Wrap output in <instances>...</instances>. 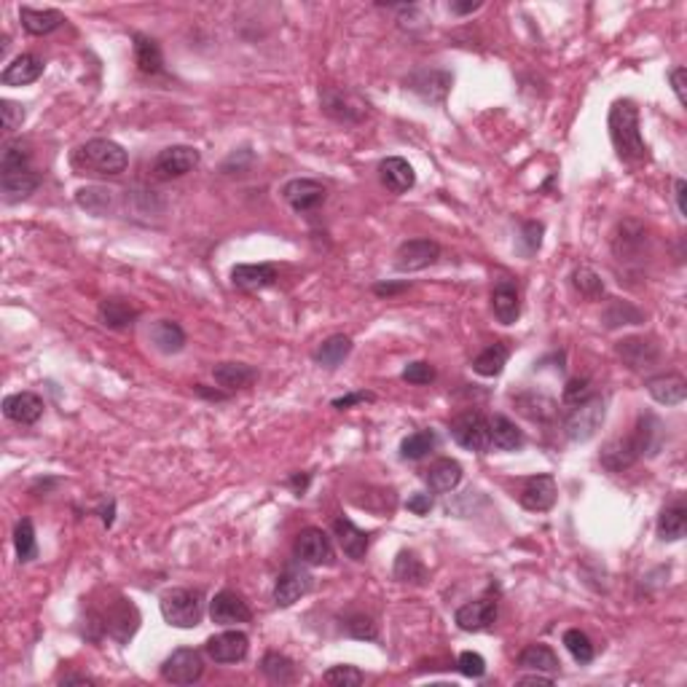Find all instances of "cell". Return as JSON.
Returning <instances> with one entry per match:
<instances>
[{
    "instance_id": "12",
    "label": "cell",
    "mask_w": 687,
    "mask_h": 687,
    "mask_svg": "<svg viewBox=\"0 0 687 687\" xmlns=\"http://www.w3.org/2000/svg\"><path fill=\"white\" fill-rule=\"evenodd\" d=\"M207 655L215 660V663H239L247 658V650H250V639L245 631H237V628H229V631H221L215 636L207 639L205 644Z\"/></svg>"
},
{
    "instance_id": "17",
    "label": "cell",
    "mask_w": 687,
    "mask_h": 687,
    "mask_svg": "<svg viewBox=\"0 0 687 687\" xmlns=\"http://www.w3.org/2000/svg\"><path fill=\"white\" fill-rule=\"evenodd\" d=\"M462 631H488L497 621V602L495 599H475L457 610L454 615Z\"/></svg>"
},
{
    "instance_id": "40",
    "label": "cell",
    "mask_w": 687,
    "mask_h": 687,
    "mask_svg": "<svg viewBox=\"0 0 687 687\" xmlns=\"http://www.w3.org/2000/svg\"><path fill=\"white\" fill-rule=\"evenodd\" d=\"M435 446H438V435H435L433 430H419V433L403 438V443H401V457L409 459V462H419V459H425Z\"/></svg>"
},
{
    "instance_id": "23",
    "label": "cell",
    "mask_w": 687,
    "mask_h": 687,
    "mask_svg": "<svg viewBox=\"0 0 687 687\" xmlns=\"http://www.w3.org/2000/svg\"><path fill=\"white\" fill-rule=\"evenodd\" d=\"M4 414L17 425H35L43 417V401L35 392H17L4 401Z\"/></svg>"
},
{
    "instance_id": "56",
    "label": "cell",
    "mask_w": 687,
    "mask_h": 687,
    "mask_svg": "<svg viewBox=\"0 0 687 687\" xmlns=\"http://www.w3.org/2000/svg\"><path fill=\"white\" fill-rule=\"evenodd\" d=\"M540 234H543V226H540V223H527V226H524L527 253H535V250L540 247Z\"/></svg>"
},
{
    "instance_id": "63",
    "label": "cell",
    "mask_w": 687,
    "mask_h": 687,
    "mask_svg": "<svg viewBox=\"0 0 687 687\" xmlns=\"http://www.w3.org/2000/svg\"><path fill=\"white\" fill-rule=\"evenodd\" d=\"M113 516H116V503L111 500L108 508H103V524H105V527H113Z\"/></svg>"
},
{
    "instance_id": "2",
    "label": "cell",
    "mask_w": 687,
    "mask_h": 687,
    "mask_svg": "<svg viewBox=\"0 0 687 687\" xmlns=\"http://www.w3.org/2000/svg\"><path fill=\"white\" fill-rule=\"evenodd\" d=\"M129 156L127 151L105 137H94L89 143H83L81 148H75L73 153V167L81 175H103V177H116L127 169Z\"/></svg>"
},
{
    "instance_id": "13",
    "label": "cell",
    "mask_w": 687,
    "mask_h": 687,
    "mask_svg": "<svg viewBox=\"0 0 687 687\" xmlns=\"http://www.w3.org/2000/svg\"><path fill=\"white\" fill-rule=\"evenodd\" d=\"M556 495H558V488H556L553 475L543 472V475H532L524 483L519 503H521V508H527L532 513H545L556 505Z\"/></svg>"
},
{
    "instance_id": "6",
    "label": "cell",
    "mask_w": 687,
    "mask_h": 687,
    "mask_svg": "<svg viewBox=\"0 0 687 687\" xmlns=\"http://www.w3.org/2000/svg\"><path fill=\"white\" fill-rule=\"evenodd\" d=\"M202 161V153L191 148V145H169L164 148L156 159H153V175L159 180H172V177H183L188 172H193Z\"/></svg>"
},
{
    "instance_id": "35",
    "label": "cell",
    "mask_w": 687,
    "mask_h": 687,
    "mask_svg": "<svg viewBox=\"0 0 687 687\" xmlns=\"http://www.w3.org/2000/svg\"><path fill=\"white\" fill-rule=\"evenodd\" d=\"M135 59L137 67L145 75H159L164 73V57H161V46L148 38V35H135Z\"/></svg>"
},
{
    "instance_id": "41",
    "label": "cell",
    "mask_w": 687,
    "mask_h": 687,
    "mask_svg": "<svg viewBox=\"0 0 687 687\" xmlns=\"http://www.w3.org/2000/svg\"><path fill=\"white\" fill-rule=\"evenodd\" d=\"M395 580L398 582H414V585H425V580H427V569H425V564L414 556V553H409V550H401L398 553V558H395Z\"/></svg>"
},
{
    "instance_id": "59",
    "label": "cell",
    "mask_w": 687,
    "mask_h": 687,
    "mask_svg": "<svg viewBox=\"0 0 687 687\" xmlns=\"http://www.w3.org/2000/svg\"><path fill=\"white\" fill-rule=\"evenodd\" d=\"M519 684H553V676L548 674H543V671H535V674H529V676H519Z\"/></svg>"
},
{
    "instance_id": "55",
    "label": "cell",
    "mask_w": 687,
    "mask_h": 687,
    "mask_svg": "<svg viewBox=\"0 0 687 687\" xmlns=\"http://www.w3.org/2000/svg\"><path fill=\"white\" fill-rule=\"evenodd\" d=\"M684 78H687V70L684 67H674L671 70V86H674V94L679 105H687V97H684Z\"/></svg>"
},
{
    "instance_id": "30",
    "label": "cell",
    "mask_w": 687,
    "mask_h": 687,
    "mask_svg": "<svg viewBox=\"0 0 687 687\" xmlns=\"http://www.w3.org/2000/svg\"><path fill=\"white\" fill-rule=\"evenodd\" d=\"M20 20L30 35H49L65 22L62 12H57V9H30V6L20 9Z\"/></svg>"
},
{
    "instance_id": "44",
    "label": "cell",
    "mask_w": 687,
    "mask_h": 687,
    "mask_svg": "<svg viewBox=\"0 0 687 687\" xmlns=\"http://www.w3.org/2000/svg\"><path fill=\"white\" fill-rule=\"evenodd\" d=\"M564 647L569 650V655L577 660V663H591L597 650L591 644V639H588V634H582L580 628H569L564 634Z\"/></svg>"
},
{
    "instance_id": "5",
    "label": "cell",
    "mask_w": 687,
    "mask_h": 687,
    "mask_svg": "<svg viewBox=\"0 0 687 687\" xmlns=\"http://www.w3.org/2000/svg\"><path fill=\"white\" fill-rule=\"evenodd\" d=\"M451 438L467 451H488L492 449V435H488V419L480 411H465L451 422Z\"/></svg>"
},
{
    "instance_id": "51",
    "label": "cell",
    "mask_w": 687,
    "mask_h": 687,
    "mask_svg": "<svg viewBox=\"0 0 687 687\" xmlns=\"http://www.w3.org/2000/svg\"><path fill=\"white\" fill-rule=\"evenodd\" d=\"M0 113H4V129L17 132L25 121V108L12 100H0Z\"/></svg>"
},
{
    "instance_id": "54",
    "label": "cell",
    "mask_w": 687,
    "mask_h": 687,
    "mask_svg": "<svg viewBox=\"0 0 687 687\" xmlns=\"http://www.w3.org/2000/svg\"><path fill=\"white\" fill-rule=\"evenodd\" d=\"M406 508H409L414 516H427V513L433 511V497H430V495H414V497H409Z\"/></svg>"
},
{
    "instance_id": "26",
    "label": "cell",
    "mask_w": 687,
    "mask_h": 687,
    "mask_svg": "<svg viewBox=\"0 0 687 687\" xmlns=\"http://www.w3.org/2000/svg\"><path fill=\"white\" fill-rule=\"evenodd\" d=\"M425 480L430 486V492L435 495H446V492H454V488L459 486L462 480V465L457 459H438L430 465V470L425 472Z\"/></svg>"
},
{
    "instance_id": "11",
    "label": "cell",
    "mask_w": 687,
    "mask_h": 687,
    "mask_svg": "<svg viewBox=\"0 0 687 687\" xmlns=\"http://www.w3.org/2000/svg\"><path fill=\"white\" fill-rule=\"evenodd\" d=\"M296 558L301 564H309V566H323V564H333V545L328 540V535L317 527H309L304 529L299 537H296Z\"/></svg>"
},
{
    "instance_id": "29",
    "label": "cell",
    "mask_w": 687,
    "mask_h": 687,
    "mask_svg": "<svg viewBox=\"0 0 687 687\" xmlns=\"http://www.w3.org/2000/svg\"><path fill=\"white\" fill-rule=\"evenodd\" d=\"M488 435H492V446L500 449V451H519L527 443V438L516 427V422H511L503 414H497L495 419H488Z\"/></svg>"
},
{
    "instance_id": "9",
    "label": "cell",
    "mask_w": 687,
    "mask_h": 687,
    "mask_svg": "<svg viewBox=\"0 0 687 687\" xmlns=\"http://www.w3.org/2000/svg\"><path fill=\"white\" fill-rule=\"evenodd\" d=\"M441 258V247L433 239H409L395 253V269L403 274L422 271Z\"/></svg>"
},
{
    "instance_id": "7",
    "label": "cell",
    "mask_w": 687,
    "mask_h": 687,
    "mask_svg": "<svg viewBox=\"0 0 687 687\" xmlns=\"http://www.w3.org/2000/svg\"><path fill=\"white\" fill-rule=\"evenodd\" d=\"M205 674V660L196 650H175L164 663H161V679L169 684H193L199 682Z\"/></svg>"
},
{
    "instance_id": "34",
    "label": "cell",
    "mask_w": 687,
    "mask_h": 687,
    "mask_svg": "<svg viewBox=\"0 0 687 687\" xmlns=\"http://www.w3.org/2000/svg\"><path fill=\"white\" fill-rule=\"evenodd\" d=\"M519 666L532 668V671H543V674H550V676H553V674H558L561 660H558V655H556L548 644H529V647L521 650Z\"/></svg>"
},
{
    "instance_id": "8",
    "label": "cell",
    "mask_w": 687,
    "mask_h": 687,
    "mask_svg": "<svg viewBox=\"0 0 687 687\" xmlns=\"http://www.w3.org/2000/svg\"><path fill=\"white\" fill-rule=\"evenodd\" d=\"M282 196L296 213H312L325 202L328 191L323 183H317L312 177H293L282 185Z\"/></svg>"
},
{
    "instance_id": "60",
    "label": "cell",
    "mask_w": 687,
    "mask_h": 687,
    "mask_svg": "<svg viewBox=\"0 0 687 687\" xmlns=\"http://www.w3.org/2000/svg\"><path fill=\"white\" fill-rule=\"evenodd\" d=\"M480 6H483L480 0H467V4H451V12H454V14H459V17H465V14L478 12Z\"/></svg>"
},
{
    "instance_id": "4",
    "label": "cell",
    "mask_w": 687,
    "mask_h": 687,
    "mask_svg": "<svg viewBox=\"0 0 687 687\" xmlns=\"http://www.w3.org/2000/svg\"><path fill=\"white\" fill-rule=\"evenodd\" d=\"M602 422H605V401L594 395L572 409V414L564 422V433L572 443H588L599 433Z\"/></svg>"
},
{
    "instance_id": "28",
    "label": "cell",
    "mask_w": 687,
    "mask_h": 687,
    "mask_svg": "<svg viewBox=\"0 0 687 687\" xmlns=\"http://www.w3.org/2000/svg\"><path fill=\"white\" fill-rule=\"evenodd\" d=\"M148 339H151V344H153L159 352H164V355H177V352L185 349V331H183L177 323H172V320H159V323H153L151 331H148Z\"/></svg>"
},
{
    "instance_id": "58",
    "label": "cell",
    "mask_w": 687,
    "mask_h": 687,
    "mask_svg": "<svg viewBox=\"0 0 687 687\" xmlns=\"http://www.w3.org/2000/svg\"><path fill=\"white\" fill-rule=\"evenodd\" d=\"M406 287H409L406 282H401V285H389V282L384 285V282H379L373 290H376V296H395V293H403Z\"/></svg>"
},
{
    "instance_id": "57",
    "label": "cell",
    "mask_w": 687,
    "mask_h": 687,
    "mask_svg": "<svg viewBox=\"0 0 687 687\" xmlns=\"http://www.w3.org/2000/svg\"><path fill=\"white\" fill-rule=\"evenodd\" d=\"M684 191H687V183H684V180H676V183H674V196H676V207H679V215H682V218L687 215V205H684Z\"/></svg>"
},
{
    "instance_id": "25",
    "label": "cell",
    "mask_w": 687,
    "mask_h": 687,
    "mask_svg": "<svg viewBox=\"0 0 687 687\" xmlns=\"http://www.w3.org/2000/svg\"><path fill=\"white\" fill-rule=\"evenodd\" d=\"M43 59L35 54H20L12 65H6L4 75H0V83L4 86H27L33 81H38L43 75Z\"/></svg>"
},
{
    "instance_id": "19",
    "label": "cell",
    "mask_w": 687,
    "mask_h": 687,
    "mask_svg": "<svg viewBox=\"0 0 687 687\" xmlns=\"http://www.w3.org/2000/svg\"><path fill=\"white\" fill-rule=\"evenodd\" d=\"M379 177H381V185L392 193H406L417 185V172L414 167L401 159V156H389L379 164Z\"/></svg>"
},
{
    "instance_id": "1",
    "label": "cell",
    "mask_w": 687,
    "mask_h": 687,
    "mask_svg": "<svg viewBox=\"0 0 687 687\" xmlns=\"http://www.w3.org/2000/svg\"><path fill=\"white\" fill-rule=\"evenodd\" d=\"M610 140L615 145V153L623 161H642L647 159V145L642 140L639 129V108L631 100H618L610 108Z\"/></svg>"
},
{
    "instance_id": "16",
    "label": "cell",
    "mask_w": 687,
    "mask_h": 687,
    "mask_svg": "<svg viewBox=\"0 0 687 687\" xmlns=\"http://www.w3.org/2000/svg\"><path fill=\"white\" fill-rule=\"evenodd\" d=\"M618 355L634 371H650V368H655L660 363V347L652 339H642V336L623 339L618 344Z\"/></svg>"
},
{
    "instance_id": "21",
    "label": "cell",
    "mask_w": 687,
    "mask_h": 687,
    "mask_svg": "<svg viewBox=\"0 0 687 687\" xmlns=\"http://www.w3.org/2000/svg\"><path fill=\"white\" fill-rule=\"evenodd\" d=\"M647 392L650 398L660 406H679L687 398V381L679 373H663L647 379Z\"/></svg>"
},
{
    "instance_id": "20",
    "label": "cell",
    "mask_w": 687,
    "mask_h": 687,
    "mask_svg": "<svg viewBox=\"0 0 687 687\" xmlns=\"http://www.w3.org/2000/svg\"><path fill=\"white\" fill-rule=\"evenodd\" d=\"M492 312L503 325H513L521 317L519 287L513 279H500L492 290Z\"/></svg>"
},
{
    "instance_id": "43",
    "label": "cell",
    "mask_w": 687,
    "mask_h": 687,
    "mask_svg": "<svg viewBox=\"0 0 687 687\" xmlns=\"http://www.w3.org/2000/svg\"><path fill=\"white\" fill-rule=\"evenodd\" d=\"M572 285L580 290V296H585V299H602L605 296L602 277L588 266H580V269L572 271Z\"/></svg>"
},
{
    "instance_id": "48",
    "label": "cell",
    "mask_w": 687,
    "mask_h": 687,
    "mask_svg": "<svg viewBox=\"0 0 687 687\" xmlns=\"http://www.w3.org/2000/svg\"><path fill=\"white\" fill-rule=\"evenodd\" d=\"M323 679H325L328 684H333V687H357V684L365 682L363 671L355 668V666H333V668H328V671L323 674Z\"/></svg>"
},
{
    "instance_id": "15",
    "label": "cell",
    "mask_w": 687,
    "mask_h": 687,
    "mask_svg": "<svg viewBox=\"0 0 687 687\" xmlns=\"http://www.w3.org/2000/svg\"><path fill=\"white\" fill-rule=\"evenodd\" d=\"M210 618L218 626H237V623H250L253 613L247 607V602L234 594V591H221L213 597L210 602Z\"/></svg>"
},
{
    "instance_id": "53",
    "label": "cell",
    "mask_w": 687,
    "mask_h": 687,
    "mask_svg": "<svg viewBox=\"0 0 687 687\" xmlns=\"http://www.w3.org/2000/svg\"><path fill=\"white\" fill-rule=\"evenodd\" d=\"M368 401H373L371 392H352V395L336 398V401H333V409L347 411V409H352V406H357V403H368Z\"/></svg>"
},
{
    "instance_id": "14",
    "label": "cell",
    "mask_w": 687,
    "mask_h": 687,
    "mask_svg": "<svg viewBox=\"0 0 687 687\" xmlns=\"http://www.w3.org/2000/svg\"><path fill=\"white\" fill-rule=\"evenodd\" d=\"M41 177L38 172H33V167H0V191H4V199L12 202H22L38 188Z\"/></svg>"
},
{
    "instance_id": "39",
    "label": "cell",
    "mask_w": 687,
    "mask_h": 687,
    "mask_svg": "<svg viewBox=\"0 0 687 687\" xmlns=\"http://www.w3.org/2000/svg\"><path fill=\"white\" fill-rule=\"evenodd\" d=\"M516 406L524 417H529L532 422H548L556 417V403L545 395H537V392H527V395L516 398Z\"/></svg>"
},
{
    "instance_id": "24",
    "label": "cell",
    "mask_w": 687,
    "mask_h": 687,
    "mask_svg": "<svg viewBox=\"0 0 687 687\" xmlns=\"http://www.w3.org/2000/svg\"><path fill=\"white\" fill-rule=\"evenodd\" d=\"M277 282V269L271 263H239L231 269V285L239 290H263Z\"/></svg>"
},
{
    "instance_id": "38",
    "label": "cell",
    "mask_w": 687,
    "mask_h": 687,
    "mask_svg": "<svg viewBox=\"0 0 687 687\" xmlns=\"http://www.w3.org/2000/svg\"><path fill=\"white\" fill-rule=\"evenodd\" d=\"M261 671L269 676V682L274 684H290L296 682V666H293V660L282 652H266L263 660H261Z\"/></svg>"
},
{
    "instance_id": "10",
    "label": "cell",
    "mask_w": 687,
    "mask_h": 687,
    "mask_svg": "<svg viewBox=\"0 0 687 687\" xmlns=\"http://www.w3.org/2000/svg\"><path fill=\"white\" fill-rule=\"evenodd\" d=\"M312 585H315V580H312V574H309L307 569H301V566H287V569L279 574L277 585H274V602H277V607H293L301 597H307V594L312 591Z\"/></svg>"
},
{
    "instance_id": "32",
    "label": "cell",
    "mask_w": 687,
    "mask_h": 687,
    "mask_svg": "<svg viewBox=\"0 0 687 687\" xmlns=\"http://www.w3.org/2000/svg\"><path fill=\"white\" fill-rule=\"evenodd\" d=\"M352 352V339L344 336V333H336L331 339H325L317 349H315V363L328 368V371H336Z\"/></svg>"
},
{
    "instance_id": "37",
    "label": "cell",
    "mask_w": 687,
    "mask_h": 687,
    "mask_svg": "<svg viewBox=\"0 0 687 687\" xmlns=\"http://www.w3.org/2000/svg\"><path fill=\"white\" fill-rule=\"evenodd\" d=\"M687 535V511L682 505L666 508L658 519V537L663 543H676Z\"/></svg>"
},
{
    "instance_id": "33",
    "label": "cell",
    "mask_w": 687,
    "mask_h": 687,
    "mask_svg": "<svg viewBox=\"0 0 687 687\" xmlns=\"http://www.w3.org/2000/svg\"><path fill=\"white\" fill-rule=\"evenodd\" d=\"M135 320H137V309L124 299H105L100 304V323L105 328L124 331V328L135 325Z\"/></svg>"
},
{
    "instance_id": "3",
    "label": "cell",
    "mask_w": 687,
    "mask_h": 687,
    "mask_svg": "<svg viewBox=\"0 0 687 687\" xmlns=\"http://www.w3.org/2000/svg\"><path fill=\"white\" fill-rule=\"evenodd\" d=\"M161 615L169 626L175 628H193L202 623L205 615V599L199 591H191V588H172L167 591L159 602Z\"/></svg>"
},
{
    "instance_id": "45",
    "label": "cell",
    "mask_w": 687,
    "mask_h": 687,
    "mask_svg": "<svg viewBox=\"0 0 687 687\" xmlns=\"http://www.w3.org/2000/svg\"><path fill=\"white\" fill-rule=\"evenodd\" d=\"M75 202L83 210H89V213L103 215L108 210V205H111V191H105V188H81L78 196H75Z\"/></svg>"
},
{
    "instance_id": "31",
    "label": "cell",
    "mask_w": 687,
    "mask_h": 687,
    "mask_svg": "<svg viewBox=\"0 0 687 687\" xmlns=\"http://www.w3.org/2000/svg\"><path fill=\"white\" fill-rule=\"evenodd\" d=\"M213 379L223 389H247L258 379V371L247 363H218L213 368Z\"/></svg>"
},
{
    "instance_id": "18",
    "label": "cell",
    "mask_w": 687,
    "mask_h": 687,
    "mask_svg": "<svg viewBox=\"0 0 687 687\" xmlns=\"http://www.w3.org/2000/svg\"><path fill=\"white\" fill-rule=\"evenodd\" d=\"M103 626H105V631H108L113 639L127 642V639H132V634L137 631V626H140V615H137V610H135V605H132V602L119 599V602H116V605H111V610L105 613Z\"/></svg>"
},
{
    "instance_id": "62",
    "label": "cell",
    "mask_w": 687,
    "mask_h": 687,
    "mask_svg": "<svg viewBox=\"0 0 687 687\" xmlns=\"http://www.w3.org/2000/svg\"><path fill=\"white\" fill-rule=\"evenodd\" d=\"M287 483H290L293 488H296V495H304V492H307V486H309V475H293Z\"/></svg>"
},
{
    "instance_id": "61",
    "label": "cell",
    "mask_w": 687,
    "mask_h": 687,
    "mask_svg": "<svg viewBox=\"0 0 687 687\" xmlns=\"http://www.w3.org/2000/svg\"><path fill=\"white\" fill-rule=\"evenodd\" d=\"M59 684H94V679L86 676V674H67V676L59 679Z\"/></svg>"
},
{
    "instance_id": "27",
    "label": "cell",
    "mask_w": 687,
    "mask_h": 687,
    "mask_svg": "<svg viewBox=\"0 0 687 687\" xmlns=\"http://www.w3.org/2000/svg\"><path fill=\"white\" fill-rule=\"evenodd\" d=\"M333 532H336V540L341 545V550L352 558V561H363L365 553H368V535L363 529H357L349 519L339 516L333 521Z\"/></svg>"
},
{
    "instance_id": "46",
    "label": "cell",
    "mask_w": 687,
    "mask_h": 687,
    "mask_svg": "<svg viewBox=\"0 0 687 687\" xmlns=\"http://www.w3.org/2000/svg\"><path fill=\"white\" fill-rule=\"evenodd\" d=\"M634 323H642V312L634 309L631 304L626 301H613L610 309L605 312V325L607 328H618V325H634Z\"/></svg>"
},
{
    "instance_id": "49",
    "label": "cell",
    "mask_w": 687,
    "mask_h": 687,
    "mask_svg": "<svg viewBox=\"0 0 687 687\" xmlns=\"http://www.w3.org/2000/svg\"><path fill=\"white\" fill-rule=\"evenodd\" d=\"M401 376L409 384H430V381H435V368L425 360H417V363H409Z\"/></svg>"
},
{
    "instance_id": "52",
    "label": "cell",
    "mask_w": 687,
    "mask_h": 687,
    "mask_svg": "<svg viewBox=\"0 0 687 687\" xmlns=\"http://www.w3.org/2000/svg\"><path fill=\"white\" fill-rule=\"evenodd\" d=\"M347 631L357 639H376V623L365 615H355L347 623Z\"/></svg>"
},
{
    "instance_id": "42",
    "label": "cell",
    "mask_w": 687,
    "mask_h": 687,
    "mask_svg": "<svg viewBox=\"0 0 687 687\" xmlns=\"http://www.w3.org/2000/svg\"><path fill=\"white\" fill-rule=\"evenodd\" d=\"M14 548H17V558L22 564L38 558V543H35V529L30 519H22L14 529Z\"/></svg>"
},
{
    "instance_id": "47",
    "label": "cell",
    "mask_w": 687,
    "mask_h": 687,
    "mask_svg": "<svg viewBox=\"0 0 687 687\" xmlns=\"http://www.w3.org/2000/svg\"><path fill=\"white\" fill-rule=\"evenodd\" d=\"M588 398H594V386H591V379L585 376H577V379H569L566 386H564V403L566 406H580L585 403Z\"/></svg>"
},
{
    "instance_id": "22",
    "label": "cell",
    "mask_w": 687,
    "mask_h": 687,
    "mask_svg": "<svg viewBox=\"0 0 687 687\" xmlns=\"http://www.w3.org/2000/svg\"><path fill=\"white\" fill-rule=\"evenodd\" d=\"M642 457V451H639V443H636V438L634 435H628V438H613L605 449H602V465L610 470V472H623V470H628L636 459Z\"/></svg>"
},
{
    "instance_id": "50",
    "label": "cell",
    "mask_w": 687,
    "mask_h": 687,
    "mask_svg": "<svg viewBox=\"0 0 687 687\" xmlns=\"http://www.w3.org/2000/svg\"><path fill=\"white\" fill-rule=\"evenodd\" d=\"M457 668L465 674V676H470V679H480L483 674H486V660H483V655H478V652H462L459 655V660H457Z\"/></svg>"
},
{
    "instance_id": "36",
    "label": "cell",
    "mask_w": 687,
    "mask_h": 687,
    "mask_svg": "<svg viewBox=\"0 0 687 687\" xmlns=\"http://www.w3.org/2000/svg\"><path fill=\"white\" fill-rule=\"evenodd\" d=\"M505 365H508V347H505V344L486 347V349L472 360V371H475L478 376H486V379L500 376V373L505 371Z\"/></svg>"
}]
</instances>
